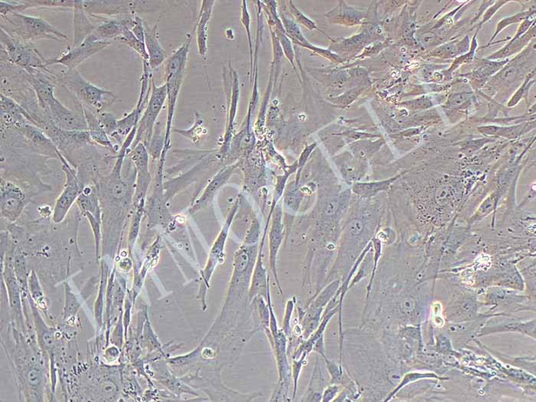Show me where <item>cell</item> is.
Listing matches in <instances>:
<instances>
[{
  "mask_svg": "<svg viewBox=\"0 0 536 402\" xmlns=\"http://www.w3.org/2000/svg\"><path fill=\"white\" fill-rule=\"evenodd\" d=\"M57 76L58 85H61L79 104L93 113L104 111L107 107L117 102L115 93L91 84L77 69H67Z\"/></svg>",
  "mask_w": 536,
  "mask_h": 402,
  "instance_id": "cell-1",
  "label": "cell"
},
{
  "mask_svg": "<svg viewBox=\"0 0 536 402\" xmlns=\"http://www.w3.org/2000/svg\"><path fill=\"white\" fill-rule=\"evenodd\" d=\"M1 30L10 36L26 43H33L40 39L64 43L69 39L68 36L43 18L27 16L23 13L1 16Z\"/></svg>",
  "mask_w": 536,
  "mask_h": 402,
  "instance_id": "cell-2",
  "label": "cell"
},
{
  "mask_svg": "<svg viewBox=\"0 0 536 402\" xmlns=\"http://www.w3.org/2000/svg\"><path fill=\"white\" fill-rule=\"evenodd\" d=\"M1 45L5 55L12 64L30 74L48 69L47 59L38 52L34 43L13 38L1 30Z\"/></svg>",
  "mask_w": 536,
  "mask_h": 402,
  "instance_id": "cell-3",
  "label": "cell"
},
{
  "mask_svg": "<svg viewBox=\"0 0 536 402\" xmlns=\"http://www.w3.org/2000/svg\"><path fill=\"white\" fill-rule=\"evenodd\" d=\"M166 99V85L164 83L161 86H157L153 78L150 99L143 115L139 120L136 137L131 145L132 149L139 143L144 144L146 148L149 146L154 126L156 125L157 120L163 109Z\"/></svg>",
  "mask_w": 536,
  "mask_h": 402,
  "instance_id": "cell-4",
  "label": "cell"
},
{
  "mask_svg": "<svg viewBox=\"0 0 536 402\" xmlns=\"http://www.w3.org/2000/svg\"><path fill=\"white\" fill-rule=\"evenodd\" d=\"M259 245H247L236 252L234 260V271L230 284V292L243 296L249 293L254 266H256Z\"/></svg>",
  "mask_w": 536,
  "mask_h": 402,
  "instance_id": "cell-5",
  "label": "cell"
},
{
  "mask_svg": "<svg viewBox=\"0 0 536 402\" xmlns=\"http://www.w3.org/2000/svg\"><path fill=\"white\" fill-rule=\"evenodd\" d=\"M241 203L240 198H237L236 202L231 208L229 214H227L225 222L223 226L222 230L220 231L219 236L214 241L210 253L209 258H208L206 265L204 269L201 271V276H202L203 287L201 288L203 291V294H205L208 288L210 287V283L212 274L216 270V267L222 264L225 258V247L227 241V236H229L230 230L233 222L234 217L238 211Z\"/></svg>",
  "mask_w": 536,
  "mask_h": 402,
  "instance_id": "cell-6",
  "label": "cell"
},
{
  "mask_svg": "<svg viewBox=\"0 0 536 402\" xmlns=\"http://www.w3.org/2000/svg\"><path fill=\"white\" fill-rule=\"evenodd\" d=\"M111 44V42L98 41L90 35L82 44L75 47L69 46V48L58 57L47 60L46 67L48 68L54 65H60L65 67L67 69H76L77 67L87 59L104 49Z\"/></svg>",
  "mask_w": 536,
  "mask_h": 402,
  "instance_id": "cell-7",
  "label": "cell"
},
{
  "mask_svg": "<svg viewBox=\"0 0 536 402\" xmlns=\"http://www.w3.org/2000/svg\"><path fill=\"white\" fill-rule=\"evenodd\" d=\"M58 158L61 160L63 170L66 175V184L63 192L56 201L53 211V220L56 223L63 222L74 203L77 201L80 192L78 177L76 171L67 162L61 152H58Z\"/></svg>",
  "mask_w": 536,
  "mask_h": 402,
  "instance_id": "cell-8",
  "label": "cell"
},
{
  "mask_svg": "<svg viewBox=\"0 0 536 402\" xmlns=\"http://www.w3.org/2000/svg\"><path fill=\"white\" fill-rule=\"evenodd\" d=\"M137 172L136 190L133 197V205L137 206L145 200L147 190L151 182V175L149 170L150 154L146 146L139 143L132 149L129 154Z\"/></svg>",
  "mask_w": 536,
  "mask_h": 402,
  "instance_id": "cell-9",
  "label": "cell"
},
{
  "mask_svg": "<svg viewBox=\"0 0 536 402\" xmlns=\"http://www.w3.org/2000/svg\"><path fill=\"white\" fill-rule=\"evenodd\" d=\"M137 1H83L84 8L87 14L95 18L109 16L110 19L127 16L136 15L137 8Z\"/></svg>",
  "mask_w": 536,
  "mask_h": 402,
  "instance_id": "cell-10",
  "label": "cell"
},
{
  "mask_svg": "<svg viewBox=\"0 0 536 402\" xmlns=\"http://www.w3.org/2000/svg\"><path fill=\"white\" fill-rule=\"evenodd\" d=\"M230 76H231V85L230 89L227 86V118L225 127V131L224 134L223 144L221 147V154L223 157L227 156V154L230 153L231 149V144L233 140L234 130V120H236L238 100H239V82L237 73L234 71L232 66H230Z\"/></svg>",
  "mask_w": 536,
  "mask_h": 402,
  "instance_id": "cell-11",
  "label": "cell"
},
{
  "mask_svg": "<svg viewBox=\"0 0 536 402\" xmlns=\"http://www.w3.org/2000/svg\"><path fill=\"white\" fill-rule=\"evenodd\" d=\"M25 204L23 190L10 181H4L1 184L2 216L10 222L16 221L22 214Z\"/></svg>",
  "mask_w": 536,
  "mask_h": 402,
  "instance_id": "cell-12",
  "label": "cell"
},
{
  "mask_svg": "<svg viewBox=\"0 0 536 402\" xmlns=\"http://www.w3.org/2000/svg\"><path fill=\"white\" fill-rule=\"evenodd\" d=\"M282 208L277 205L271 216V227L269 232V260L270 267L280 293L281 289L277 270L278 254L284 238V226L283 224Z\"/></svg>",
  "mask_w": 536,
  "mask_h": 402,
  "instance_id": "cell-13",
  "label": "cell"
},
{
  "mask_svg": "<svg viewBox=\"0 0 536 402\" xmlns=\"http://www.w3.org/2000/svg\"><path fill=\"white\" fill-rule=\"evenodd\" d=\"M237 167L238 164H232L225 166L221 170L205 187L202 195L192 203L190 208L189 212L191 214H194L204 209L208 205H210L221 188L224 186L227 183V181L231 179Z\"/></svg>",
  "mask_w": 536,
  "mask_h": 402,
  "instance_id": "cell-14",
  "label": "cell"
},
{
  "mask_svg": "<svg viewBox=\"0 0 536 402\" xmlns=\"http://www.w3.org/2000/svg\"><path fill=\"white\" fill-rule=\"evenodd\" d=\"M33 124V120L23 107L16 100L1 95V124L2 129H19L25 124Z\"/></svg>",
  "mask_w": 536,
  "mask_h": 402,
  "instance_id": "cell-15",
  "label": "cell"
},
{
  "mask_svg": "<svg viewBox=\"0 0 536 402\" xmlns=\"http://www.w3.org/2000/svg\"><path fill=\"white\" fill-rule=\"evenodd\" d=\"M267 230H265L264 236L261 239L258 258L254 266L252 282L249 292V300L252 301L257 296H263L267 299L268 287L270 286V278L267 276V270L264 267L263 252Z\"/></svg>",
  "mask_w": 536,
  "mask_h": 402,
  "instance_id": "cell-16",
  "label": "cell"
},
{
  "mask_svg": "<svg viewBox=\"0 0 536 402\" xmlns=\"http://www.w3.org/2000/svg\"><path fill=\"white\" fill-rule=\"evenodd\" d=\"M144 44L149 56V65L151 70H155L166 62V52L160 45L157 24L150 26L144 21Z\"/></svg>",
  "mask_w": 536,
  "mask_h": 402,
  "instance_id": "cell-17",
  "label": "cell"
},
{
  "mask_svg": "<svg viewBox=\"0 0 536 402\" xmlns=\"http://www.w3.org/2000/svg\"><path fill=\"white\" fill-rule=\"evenodd\" d=\"M74 40L71 46H78L92 34L96 26L90 21L84 8L83 1L75 0L74 6Z\"/></svg>",
  "mask_w": 536,
  "mask_h": 402,
  "instance_id": "cell-18",
  "label": "cell"
},
{
  "mask_svg": "<svg viewBox=\"0 0 536 402\" xmlns=\"http://www.w3.org/2000/svg\"><path fill=\"white\" fill-rule=\"evenodd\" d=\"M216 1L205 0L201 5L197 25L198 51L201 57L205 58L208 52V28Z\"/></svg>",
  "mask_w": 536,
  "mask_h": 402,
  "instance_id": "cell-19",
  "label": "cell"
},
{
  "mask_svg": "<svg viewBox=\"0 0 536 402\" xmlns=\"http://www.w3.org/2000/svg\"><path fill=\"white\" fill-rule=\"evenodd\" d=\"M323 364L321 363V357L317 355L316 363H315L313 370L309 385L303 395L301 401L304 402H320L323 392L328 386L324 377L323 370Z\"/></svg>",
  "mask_w": 536,
  "mask_h": 402,
  "instance_id": "cell-20",
  "label": "cell"
},
{
  "mask_svg": "<svg viewBox=\"0 0 536 402\" xmlns=\"http://www.w3.org/2000/svg\"><path fill=\"white\" fill-rule=\"evenodd\" d=\"M324 309L312 305L298 306V323L302 329V339L306 340L316 331L321 323Z\"/></svg>",
  "mask_w": 536,
  "mask_h": 402,
  "instance_id": "cell-21",
  "label": "cell"
},
{
  "mask_svg": "<svg viewBox=\"0 0 536 402\" xmlns=\"http://www.w3.org/2000/svg\"><path fill=\"white\" fill-rule=\"evenodd\" d=\"M192 37V33L188 34L183 44L181 45L172 56L166 60L164 65V78L175 75V74L180 71H186Z\"/></svg>",
  "mask_w": 536,
  "mask_h": 402,
  "instance_id": "cell-22",
  "label": "cell"
},
{
  "mask_svg": "<svg viewBox=\"0 0 536 402\" xmlns=\"http://www.w3.org/2000/svg\"><path fill=\"white\" fill-rule=\"evenodd\" d=\"M84 115L88 124V131L93 142L105 147L112 153H117L115 146L111 142L110 137L100 124L96 113L83 107Z\"/></svg>",
  "mask_w": 536,
  "mask_h": 402,
  "instance_id": "cell-23",
  "label": "cell"
},
{
  "mask_svg": "<svg viewBox=\"0 0 536 402\" xmlns=\"http://www.w3.org/2000/svg\"><path fill=\"white\" fill-rule=\"evenodd\" d=\"M27 140L37 148L55 154L58 157L59 150L46 134L34 124L27 123L18 129Z\"/></svg>",
  "mask_w": 536,
  "mask_h": 402,
  "instance_id": "cell-24",
  "label": "cell"
},
{
  "mask_svg": "<svg viewBox=\"0 0 536 402\" xmlns=\"http://www.w3.org/2000/svg\"><path fill=\"white\" fill-rule=\"evenodd\" d=\"M77 203L83 214L91 213L98 221L102 220V210L100 209L97 190L93 187H86L80 192Z\"/></svg>",
  "mask_w": 536,
  "mask_h": 402,
  "instance_id": "cell-25",
  "label": "cell"
},
{
  "mask_svg": "<svg viewBox=\"0 0 536 402\" xmlns=\"http://www.w3.org/2000/svg\"><path fill=\"white\" fill-rule=\"evenodd\" d=\"M341 284L342 281L339 279L331 281L329 284L324 287L323 289H322L316 295V297L312 299L306 306L312 305L325 309L326 305L329 304L330 301L335 296V294L337 292Z\"/></svg>",
  "mask_w": 536,
  "mask_h": 402,
  "instance_id": "cell-26",
  "label": "cell"
},
{
  "mask_svg": "<svg viewBox=\"0 0 536 402\" xmlns=\"http://www.w3.org/2000/svg\"><path fill=\"white\" fill-rule=\"evenodd\" d=\"M24 3L28 9L67 10L75 6V0H24Z\"/></svg>",
  "mask_w": 536,
  "mask_h": 402,
  "instance_id": "cell-27",
  "label": "cell"
},
{
  "mask_svg": "<svg viewBox=\"0 0 536 402\" xmlns=\"http://www.w3.org/2000/svg\"><path fill=\"white\" fill-rule=\"evenodd\" d=\"M166 138V129L162 123H157L154 126L153 137L150 143L147 146V150L153 159H160L164 149Z\"/></svg>",
  "mask_w": 536,
  "mask_h": 402,
  "instance_id": "cell-28",
  "label": "cell"
},
{
  "mask_svg": "<svg viewBox=\"0 0 536 402\" xmlns=\"http://www.w3.org/2000/svg\"><path fill=\"white\" fill-rule=\"evenodd\" d=\"M393 180H387L380 183H356L353 185L352 190L361 197H372L381 191L386 190Z\"/></svg>",
  "mask_w": 536,
  "mask_h": 402,
  "instance_id": "cell-29",
  "label": "cell"
},
{
  "mask_svg": "<svg viewBox=\"0 0 536 402\" xmlns=\"http://www.w3.org/2000/svg\"><path fill=\"white\" fill-rule=\"evenodd\" d=\"M299 186L293 183L287 187L284 192V204L287 210L297 212L302 202L304 193L299 189Z\"/></svg>",
  "mask_w": 536,
  "mask_h": 402,
  "instance_id": "cell-30",
  "label": "cell"
},
{
  "mask_svg": "<svg viewBox=\"0 0 536 402\" xmlns=\"http://www.w3.org/2000/svg\"><path fill=\"white\" fill-rule=\"evenodd\" d=\"M116 41L124 44L131 49L139 54L142 58L143 62L149 63L148 53L146 52L145 44L140 42L135 36L133 34L131 30H127L124 32L122 36L119 37Z\"/></svg>",
  "mask_w": 536,
  "mask_h": 402,
  "instance_id": "cell-31",
  "label": "cell"
},
{
  "mask_svg": "<svg viewBox=\"0 0 536 402\" xmlns=\"http://www.w3.org/2000/svg\"><path fill=\"white\" fill-rule=\"evenodd\" d=\"M98 122L103 127L107 135L111 137L113 133L117 131L118 119L113 113L109 111H102L96 113Z\"/></svg>",
  "mask_w": 536,
  "mask_h": 402,
  "instance_id": "cell-32",
  "label": "cell"
},
{
  "mask_svg": "<svg viewBox=\"0 0 536 402\" xmlns=\"http://www.w3.org/2000/svg\"><path fill=\"white\" fill-rule=\"evenodd\" d=\"M134 208H135V212H134L131 225L129 236L130 246H133L139 232L140 221H142L143 214L145 211V200H143L142 202H140L137 206Z\"/></svg>",
  "mask_w": 536,
  "mask_h": 402,
  "instance_id": "cell-33",
  "label": "cell"
},
{
  "mask_svg": "<svg viewBox=\"0 0 536 402\" xmlns=\"http://www.w3.org/2000/svg\"><path fill=\"white\" fill-rule=\"evenodd\" d=\"M240 21L241 25L244 26V28L246 32L247 40H249L250 57H251V66L252 70L253 69V49H252V34H251V17L249 12V10H247V3L245 1H243V5H241V16Z\"/></svg>",
  "mask_w": 536,
  "mask_h": 402,
  "instance_id": "cell-34",
  "label": "cell"
},
{
  "mask_svg": "<svg viewBox=\"0 0 536 402\" xmlns=\"http://www.w3.org/2000/svg\"><path fill=\"white\" fill-rule=\"evenodd\" d=\"M28 10L24 0L20 1H0V13L2 16L14 14V13H23Z\"/></svg>",
  "mask_w": 536,
  "mask_h": 402,
  "instance_id": "cell-35",
  "label": "cell"
},
{
  "mask_svg": "<svg viewBox=\"0 0 536 402\" xmlns=\"http://www.w3.org/2000/svg\"><path fill=\"white\" fill-rule=\"evenodd\" d=\"M308 357L306 353H304L298 359H293L292 364V377L293 381V392L292 399H294L296 397L298 392V381L300 377L301 371L303 370L304 366L306 364V359Z\"/></svg>",
  "mask_w": 536,
  "mask_h": 402,
  "instance_id": "cell-36",
  "label": "cell"
},
{
  "mask_svg": "<svg viewBox=\"0 0 536 402\" xmlns=\"http://www.w3.org/2000/svg\"><path fill=\"white\" fill-rule=\"evenodd\" d=\"M297 303L296 298H293L291 300L287 301L286 305V311L283 323V331L285 333L287 337H291L292 335L291 320L294 310L295 304Z\"/></svg>",
  "mask_w": 536,
  "mask_h": 402,
  "instance_id": "cell-37",
  "label": "cell"
},
{
  "mask_svg": "<svg viewBox=\"0 0 536 402\" xmlns=\"http://www.w3.org/2000/svg\"><path fill=\"white\" fill-rule=\"evenodd\" d=\"M343 390V386L338 384H331L327 386L323 392V397H322V402H331L336 399Z\"/></svg>",
  "mask_w": 536,
  "mask_h": 402,
  "instance_id": "cell-38",
  "label": "cell"
},
{
  "mask_svg": "<svg viewBox=\"0 0 536 402\" xmlns=\"http://www.w3.org/2000/svg\"><path fill=\"white\" fill-rule=\"evenodd\" d=\"M315 146H316V144H312L309 146H307L306 148L304 150L302 154H301V156L299 159L298 164V173H297V177L296 180H295V184L297 186H299V182L300 179V175L301 172H302L304 166L305 164L306 163L307 158L309 157L311 155V152L315 148Z\"/></svg>",
  "mask_w": 536,
  "mask_h": 402,
  "instance_id": "cell-39",
  "label": "cell"
},
{
  "mask_svg": "<svg viewBox=\"0 0 536 402\" xmlns=\"http://www.w3.org/2000/svg\"><path fill=\"white\" fill-rule=\"evenodd\" d=\"M133 34L136 36L140 42L144 43L145 40V31H144V21L138 16H135V23H134L131 30Z\"/></svg>",
  "mask_w": 536,
  "mask_h": 402,
  "instance_id": "cell-40",
  "label": "cell"
},
{
  "mask_svg": "<svg viewBox=\"0 0 536 402\" xmlns=\"http://www.w3.org/2000/svg\"><path fill=\"white\" fill-rule=\"evenodd\" d=\"M28 281H29V284L32 292L36 294V296H38V295H41L42 293L41 288H40L38 281L36 277V274L35 273L34 271L32 272Z\"/></svg>",
  "mask_w": 536,
  "mask_h": 402,
  "instance_id": "cell-41",
  "label": "cell"
},
{
  "mask_svg": "<svg viewBox=\"0 0 536 402\" xmlns=\"http://www.w3.org/2000/svg\"><path fill=\"white\" fill-rule=\"evenodd\" d=\"M435 52L440 56H453L457 53V50H456L453 44H449L440 47V48L437 49Z\"/></svg>",
  "mask_w": 536,
  "mask_h": 402,
  "instance_id": "cell-42",
  "label": "cell"
},
{
  "mask_svg": "<svg viewBox=\"0 0 536 402\" xmlns=\"http://www.w3.org/2000/svg\"><path fill=\"white\" fill-rule=\"evenodd\" d=\"M313 352L316 353L319 356L322 358L326 356V347H325V340H324V336L321 337L317 342L315 343L313 348Z\"/></svg>",
  "mask_w": 536,
  "mask_h": 402,
  "instance_id": "cell-43",
  "label": "cell"
},
{
  "mask_svg": "<svg viewBox=\"0 0 536 402\" xmlns=\"http://www.w3.org/2000/svg\"><path fill=\"white\" fill-rule=\"evenodd\" d=\"M29 381L30 383L33 385L36 386L39 383L40 381V377L39 373L36 370H31L29 374Z\"/></svg>",
  "mask_w": 536,
  "mask_h": 402,
  "instance_id": "cell-44",
  "label": "cell"
},
{
  "mask_svg": "<svg viewBox=\"0 0 536 402\" xmlns=\"http://www.w3.org/2000/svg\"><path fill=\"white\" fill-rule=\"evenodd\" d=\"M466 96L464 95H455L451 98V102L454 105H460L465 102Z\"/></svg>",
  "mask_w": 536,
  "mask_h": 402,
  "instance_id": "cell-45",
  "label": "cell"
},
{
  "mask_svg": "<svg viewBox=\"0 0 536 402\" xmlns=\"http://www.w3.org/2000/svg\"><path fill=\"white\" fill-rule=\"evenodd\" d=\"M433 38H434L433 35H430V34L425 35V43H429L432 42V40L433 39Z\"/></svg>",
  "mask_w": 536,
  "mask_h": 402,
  "instance_id": "cell-46",
  "label": "cell"
}]
</instances>
